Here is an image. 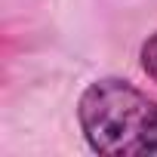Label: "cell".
Instances as JSON below:
<instances>
[{
	"label": "cell",
	"mask_w": 157,
	"mask_h": 157,
	"mask_svg": "<svg viewBox=\"0 0 157 157\" xmlns=\"http://www.w3.org/2000/svg\"><path fill=\"white\" fill-rule=\"evenodd\" d=\"M77 117L90 148L99 154H157V102L126 80L105 77L90 83L77 102Z\"/></svg>",
	"instance_id": "obj_1"
},
{
	"label": "cell",
	"mask_w": 157,
	"mask_h": 157,
	"mask_svg": "<svg viewBox=\"0 0 157 157\" xmlns=\"http://www.w3.org/2000/svg\"><path fill=\"white\" fill-rule=\"evenodd\" d=\"M142 68L148 71V77L157 80V34H151L142 46Z\"/></svg>",
	"instance_id": "obj_2"
}]
</instances>
